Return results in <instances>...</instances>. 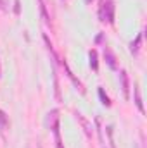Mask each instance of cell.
Returning a JSON list of instances; mask_svg holds the SVG:
<instances>
[{
  "label": "cell",
  "mask_w": 147,
  "mask_h": 148,
  "mask_svg": "<svg viewBox=\"0 0 147 148\" xmlns=\"http://www.w3.org/2000/svg\"><path fill=\"white\" fill-rule=\"evenodd\" d=\"M0 73H2V71H0Z\"/></svg>",
  "instance_id": "17"
},
{
  "label": "cell",
  "mask_w": 147,
  "mask_h": 148,
  "mask_svg": "<svg viewBox=\"0 0 147 148\" xmlns=\"http://www.w3.org/2000/svg\"><path fill=\"white\" fill-rule=\"evenodd\" d=\"M0 126L2 127H7L9 126V119H7V115H5L3 110H0Z\"/></svg>",
  "instance_id": "13"
},
{
  "label": "cell",
  "mask_w": 147,
  "mask_h": 148,
  "mask_svg": "<svg viewBox=\"0 0 147 148\" xmlns=\"http://www.w3.org/2000/svg\"><path fill=\"white\" fill-rule=\"evenodd\" d=\"M119 79H121V90H123V95H125V98L128 100V98H130V79H128V73H126L125 69L119 73Z\"/></svg>",
  "instance_id": "3"
},
{
  "label": "cell",
  "mask_w": 147,
  "mask_h": 148,
  "mask_svg": "<svg viewBox=\"0 0 147 148\" xmlns=\"http://www.w3.org/2000/svg\"><path fill=\"white\" fill-rule=\"evenodd\" d=\"M104 57H106V62L109 64L111 69H118V64H116V57H114V53L111 52L109 48H106V50H104Z\"/></svg>",
  "instance_id": "5"
},
{
  "label": "cell",
  "mask_w": 147,
  "mask_h": 148,
  "mask_svg": "<svg viewBox=\"0 0 147 148\" xmlns=\"http://www.w3.org/2000/svg\"><path fill=\"white\" fill-rule=\"evenodd\" d=\"M40 10H42V16H43L45 24H50V16L47 14V7H45V2L43 0H40Z\"/></svg>",
  "instance_id": "9"
},
{
  "label": "cell",
  "mask_w": 147,
  "mask_h": 148,
  "mask_svg": "<svg viewBox=\"0 0 147 148\" xmlns=\"http://www.w3.org/2000/svg\"><path fill=\"white\" fill-rule=\"evenodd\" d=\"M7 9H9V5H7V0H0V10H3V12H5Z\"/></svg>",
  "instance_id": "15"
},
{
  "label": "cell",
  "mask_w": 147,
  "mask_h": 148,
  "mask_svg": "<svg viewBox=\"0 0 147 148\" xmlns=\"http://www.w3.org/2000/svg\"><path fill=\"white\" fill-rule=\"evenodd\" d=\"M140 41H142V33H139V36L135 38V41H132V43H130V50H132L133 53H137V52H139V48H140Z\"/></svg>",
  "instance_id": "8"
},
{
  "label": "cell",
  "mask_w": 147,
  "mask_h": 148,
  "mask_svg": "<svg viewBox=\"0 0 147 148\" xmlns=\"http://www.w3.org/2000/svg\"><path fill=\"white\" fill-rule=\"evenodd\" d=\"M76 119H78V122L81 124V127H83V131H85V134L88 136V138H92V134H94V127H92V124L81 115V114H76Z\"/></svg>",
  "instance_id": "4"
},
{
  "label": "cell",
  "mask_w": 147,
  "mask_h": 148,
  "mask_svg": "<svg viewBox=\"0 0 147 148\" xmlns=\"http://www.w3.org/2000/svg\"><path fill=\"white\" fill-rule=\"evenodd\" d=\"M99 17L101 21H107L109 24H114V2L112 0H102L99 7Z\"/></svg>",
  "instance_id": "1"
},
{
  "label": "cell",
  "mask_w": 147,
  "mask_h": 148,
  "mask_svg": "<svg viewBox=\"0 0 147 148\" xmlns=\"http://www.w3.org/2000/svg\"><path fill=\"white\" fill-rule=\"evenodd\" d=\"M85 2H87V3H90V2H92V0H85Z\"/></svg>",
  "instance_id": "16"
},
{
  "label": "cell",
  "mask_w": 147,
  "mask_h": 148,
  "mask_svg": "<svg viewBox=\"0 0 147 148\" xmlns=\"http://www.w3.org/2000/svg\"><path fill=\"white\" fill-rule=\"evenodd\" d=\"M45 126L49 127V129H55V127H59V110L57 109H54V110H50L47 114V119H45Z\"/></svg>",
  "instance_id": "2"
},
{
  "label": "cell",
  "mask_w": 147,
  "mask_h": 148,
  "mask_svg": "<svg viewBox=\"0 0 147 148\" xmlns=\"http://www.w3.org/2000/svg\"><path fill=\"white\" fill-rule=\"evenodd\" d=\"M135 103H137L139 110L144 112V105H142V97H140V90H139V86H135Z\"/></svg>",
  "instance_id": "10"
},
{
  "label": "cell",
  "mask_w": 147,
  "mask_h": 148,
  "mask_svg": "<svg viewBox=\"0 0 147 148\" xmlns=\"http://www.w3.org/2000/svg\"><path fill=\"white\" fill-rule=\"evenodd\" d=\"M99 97H101V102H102L106 107H109L111 102H109V98H107V95L104 93V90H102V88H99Z\"/></svg>",
  "instance_id": "12"
},
{
  "label": "cell",
  "mask_w": 147,
  "mask_h": 148,
  "mask_svg": "<svg viewBox=\"0 0 147 148\" xmlns=\"http://www.w3.org/2000/svg\"><path fill=\"white\" fill-rule=\"evenodd\" d=\"M88 57H90V67H92L94 71H97V69H99V62H97V52H95V50H90Z\"/></svg>",
  "instance_id": "7"
},
{
  "label": "cell",
  "mask_w": 147,
  "mask_h": 148,
  "mask_svg": "<svg viewBox=\"0 0 147 148\" xmlns=\"http://www.w3.org/2000/svg\"><path fill=\"white\" fill-rule=\"evenodd\" d=\"M54 136H55V148H64V147H62V140H61L59 127H55V129H54Z\"/></svg>",
  "instance_id": "11"
},
{
  "label": "cell",
  "mask_w": 147,
  "mask_h": 148,
  "mask_svg": "<svg viewBox=\"0 0 147 148\" xmlns=\"http://www.w3.org/2000/svg\"><path fill=\"white\" fill-rule=\"evenodd\" d=\"M14 14H16V16L21 14V2H19V0H14Z\"/></svg>",
  "instance_id": "14"
},
{
  "label": "cell",
  "mask_w": 147,
  "mask_h": 148,
  "mask_svg": "<svg viewBox=\"0 0 147 148\" xmlns=\"http://www.w3.org/2000/svg\"><path fill=\"white\" fill-rule=\"evenodd\" d=\"M62 66H64V71H66V74H68V76H69V79H71V81H73V83H74V86H76V88H80V90H81V91H83V88H81V83H80V81H78V79H76V77H74V74L71 73V69H69V67H68V64H66V60H64V62H62Z\"/></svg>",
  "instance_id": "6"
}]
</instances>
